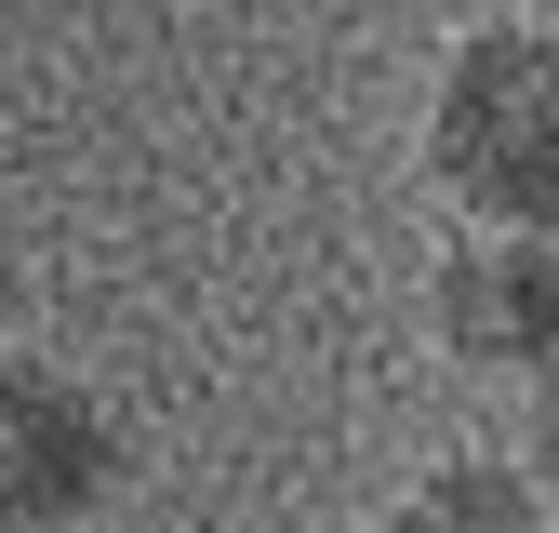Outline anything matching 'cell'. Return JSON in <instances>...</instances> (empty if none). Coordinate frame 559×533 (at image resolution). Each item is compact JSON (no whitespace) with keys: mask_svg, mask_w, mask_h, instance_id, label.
<instances>
[{"mask_svg":"<svg viewBox=\"0 0 559 533\" xmlns=\"http://www.w3.org/2000/svg\"><path fill=\"white\" fill-rule=\"evenodd\" d=\"M373 533H546L533 481H520V453H440L427 481H400Z\"/></svg>","mask_w":559,"mask_h":533,"instance_id":"obj_4","label":"cell"},{"mask_svg":"<svg viewBox=\"0 0 559 533\" xmlns=\"http://www.w3.org/2000/svg\"><path fill=\"white\" fill-rule=\"evenodd\" d=\"M120 494V414L81 360H0V533H94Z\"/></svg>","mask_w":559,"mask_h":533,"instance_id":"obj_2","label":"cell"},{"mask_svg":"<svg viewBox=\"0 0 559 533\" xmlns=\"http://www.w3.org/2000/svg\"><path fill=\"white\" fill-rule=\"evenodd\" d=\"M427 187L453 200V227H559V27H453L427 81Z\"/></svg>","mask_w":559,"mask_h":533,"instance_id":"obj_1","label":"cell"},{"mask_svg":"<svg viewBox=\"0 0 559 533\" xmlns=\"http://www.w3.org/2000/svg\"><path fill=\"white\" fill-rule=\"evenodd\" d=\"M427 333L466 374H559V227H453V253L427 266Z\"/></svg>","mask_w":559,"mask_h":533,"instance_id":"obj_3","label":"cell"},{"mask_svg":"<svg viewBox=\"0 0 559 533\" xmlns=\"http://www.w3.org/2000/svg\"><path fill=\"white\" fill-rule=\"evenodd\" d=\"M520 481H533V507H546V533H559V374L533 387V427H520Z\"/></svg>","mask_w":559,"mask_h":533,"instance_id":"obj_5","label":"cell"}]
</instances>
